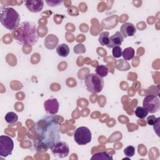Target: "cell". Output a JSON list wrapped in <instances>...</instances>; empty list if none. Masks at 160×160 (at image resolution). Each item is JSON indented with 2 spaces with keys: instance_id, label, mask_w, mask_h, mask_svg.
Segmentation results:
<instances>
[{
  "instance_id": "cell-1",
  "label": "cell",
  "mask_w": 160,
  "mask_h": 160,
  "mask_svg": "<svg viewBox=\"0 0 160 160\" xmlns=\"http://www.w3.org/2000/svg\"><path fill=\"white\" fill-rule=\"evenodd\" d=\"M59 117L47 116L39 120L34 126V131L42 145L46 148H51L61 141Z\"/></svg>"
},
{
  "instance_id": "cell-2",
  "label": "cell",
  "mask_w": 160,
  "mask_h": 160,
  "mask_svg": "<svg viewBox=\"0 0 160 160\" xmlns=\"http://www.w3.org/2000/svg\"><path fill=\"white\" fill-rule=\"evenodd\" d=\"M12 38L21 45L34 46L38 41L37 29L34 23L22 22L12 31Z\"/></svg>"
},
{
  "instance_id": "cell-3",
  "label": "cell",
  "mask_w": 160,
  "mask_h": 160,
  "mask_svg": "<svg viewBox=\"0 0 160 160\" xmlns=\"http://www.w3.org/2000/svg\"><path fill=\"white\" fill-rule=\"evenodd\" d=\"M0 21L4 28L12 31L20 24V16L12 8L1 7Z\"/></svg>"
},
{
  "instance_id": "cell-4",
  "label": "cell",
  "mask_w": 160,
  "mask_h": 160,
  "mask_svg": "<svg viewBox=\"0 0 160 160\" xmlns=\"http://www.w3.org/2000/svg\"><path fill=\"white\" fill-rule=\"evenodd\" d=\"M88 91L91 93H98L101 92L104 87V81L96 74H89L84 81Z\"/></svg>"
},
{
  "instance_id": "cell-5",
  "label": "cell",
  "mask_w": 160,
  "mask_h": 160,
  "mask_svg": "<svg viewBox=\"0 0 160 160\" xmlns=\"http://www.w3.org/2000/svg\"><path fill=\"white\" fill-rule=\"evenodd\" d=\"M74 139L78 144L86 145L91 141V132L87 127H79L74 132Z\"/></svg>"
},
{
  "instance_id": "cell-6",
  "label": "cell",
  "mask_w": 160,
  "mask_h": 160,
  "mask_svg": "<svg viewBox=\"0 0 160 160\" xmlns=\"http://www.w3.org/2000/svg\"><path fill=\"white\" fill-rule=\"evenodd\" d=\"M143 108L150 113L157 112L160 108V102L158 98L154 94L147 95L143 99Z\"/></svg>"
},
{
  "instance_id": "cell-7",
  "label": "cell",
  "mask_w": 160,
  "mask_h": 160,
  "mask_svg": "<svg viewBox=\"0 0 160 160\" xmlns=\"http://www.w3.org/2000/svg\"><path fill=\"white\" fill-rule=\"evenodd\" d=\"M14 148V142L11 138L8 136H0V156L7 157L12 154Z\"/></svg>"
},
{
  "instance_id": "cell-8",
  "label": "cell",
  "mask_w": 160,
  "mask_h": 160,
  "mask_svg": "<svg viewBox=\"0 0 160 160\" xmlns=\"http://www.w3.org/2000/svg\"><path fill=\"white\" fill-rule=\"evenodd\" d=\"M51 149L53 155L59 158H65L68 156L69 153V148L68 144L61 141L54 145Z\"/></svg>"
},
{
  "instance_id": "cell-9",
  "label": "cell",
  "mask_w": 160,
  "mask_h": 160,
  "mask_svg": "<svg viewBox=\"0 0 160 160\" xmlns=\"http://www.w3.org/2000/svg\"><path fill=\"white\" fill-rule=\"evenodd\" d=\"M44 108L47 113L54 115L58 113L59 108V104L57 99H48L44 101Z\"/></svg>"
},
{
  "instance_id": "cell-10",
  "label": "cell",
  "mask_w": 160,
  "mask_h": 160,
  "mask_svg": "<svg viewBox=\"0 0 160 160\" xmlns=\"http://www.w3.org/2000/svg\"><path fill=\"white\" fill-rule=\"evenodd\" d=\"M25 5L29 11L36 13L42 9L44 1L42 0H28L25 1Z\"/></svg>"
},
{
  "instance_id": "cell-11",
  "label": "cell",
  "mask_w": 160,
  "mask_h": 160,
  "mask_svg": "<svg viewBox=\"0 0 160 160\" xmlns=\"http://www.w3.org/2000/svg\"><path fill=\"white\" fill-rule=\"evenodd\" d=\"M120 31L123 37L127 38L128 36H134L136 32V28L133 24L131 22H125L121 25Z\"/></svg>"
},
{
  "instance_id": "cell-12",
  "label": "cell",
  "mask_w": 160,
  "mask_h": 160,
  "mask_svg": "<svg viewBox=\"0 0 160 160\" xmlns=\"http://www.w3.org/2000/svg\"><path fill=\"white\" fill-rule=\"evenodd\" d=\"M124 40V37L119 31H117L109 38V41L107 46L109 48H113L115 46H119Z\"/></svg>"
},
{
  "instance_id": "cell-13",
  "label": "cell",
  "mask_w": 160,
  "mask_h": 160,
  "mask_svg": "<svg viewBox=\"0 0 160 160\" xmlns=\"http://www.w3.org/2000/svg\"><path fill=\"white\" fill-rule=\"evenodd\" d=\"M58 38L54 34H49L44 39V46L49 49H53L58 45Z\"/></svg>"
},
{
  "instance_id": "cell-14",
  "label": "cell",
  "mask_w": 160,
  "mask_h": 160,
  "mask_svg": "<svg viewBox=\"0 0 160 160\" xmlns=\"http://www.w3.org/2000/svg\"><path fill=\"white\" fill-rule=\"evenodd\" d=\"M56 52L59 56L65 58L67 57L69 54V48L66 44L62 43L58 46Z\"/></svg>"
},
{
  "instance_id": "cell-15",
  "label": "cell",
  "mask_w": 160,
  "mask_h": 160,
  "mask_svg": "<svg viewBox=\"0 0 160 160\" xmlns=\"http://www.w3.org/2000/svg\"><path fill=\"white\" fill-rule=\"evenodd\" d=\"M91 160H112V156L109 155L106 152H101L94 154Z\"/></svg>"
},
{
  "instance_id": "cell-16",
  "label": "cell",
  "mask_w": 160,
  "mask_h": 160,
  "mask_svg": "<svg viewBox=\"0 0 160 160\" xmlns=\"http://www.w3.org/2000/svg\"><path fill=\"white\" fill-rule=\"evenodd\" d=\"M134 54H135L134 49L131 47H128V48H125L122 51V56L125 60L129 61V60L132 59L134 58Z\"/></svg>"
},
{
  "instance_id": "cell-17",
  "label": "cell",
  "mask_w": 160,
  "mask_h": 160,
  "mask_svg": "<svg viewBox=\"0 0 160 160\" xmlns=\"http://www.w3.org/2000/svg\"><path fill=\"white\" fill-rule=\"evenodd\" d=\"M5 121L8 124H14L18 120V116L16 113L14 112H8L4 117Z\"/></svg>"
},
{
  "instance_id": "cell-18",
  "label": "cell",
  "mask_w": 160,
  "mask_h": 160,
  "mask_svg": "<svg viewBox=\"0 0 160 160\" xmlns=\"http://www.w3.org/2000/svg\"><path fill=\"white\" fill-rule=\"evenodd\" d=\"M109 32L108 31L102 32L99 36V42L102 46H107L109 41Z\"/></svg>"
},
{
  "instance_id": "cell-19",
  "label": "cell",
  "mask_w": 160,
  "mask_h": 160,
  "mask_svg": "<svg viewBox=\"0 0 160 160\" xmlns=\"http://www.w3.org/2000/svg\"><path fill=\"white\" fill-rule=\"evenodd\" d=\"M109 70L106 66L105 65H99L96 68V73L97 75L101 78H104L108 74Z\"/></svg>"
},
{
  "instance_id": "cell-20",
  "label": "cell",
  "mask_w": 160,
  "mask_h": 160,
  "mask_svg": "<svg viewBox=\"0 0 160 160\" xmlns=\"http://www.w3.org/2000/svg\"><path fill=\"white\" fill-rule=\"evenodd\" d=\"M148 114V112L143 107L138 106L135 110V115L139 119L145 118Z\"/></svg>"
},
{
  "instance_id": "cell-21",
  "label": "cell",
  "mask_w": 160,
  "mask_h": 160,
  "mask_svg": "<svg viewBox=\"0 0 160 160\" xmlns=\"http://www.w3.org/2000/svg\"><path fill=\"white\" fill-rule=\"evenodd\" d=\"M124 153L125 156L131 158L135 154V148L132 146H128L124 149Z\"/></svg>"
},
{
  "instance_id": "cell-22",
  "label": "cell",
  "mask_w": 160,
  "mask_h": 160,
  "mask_svg": "<svg viewBox=\"0 0 160 160\" xmlns=\"http://www.w3.org/2000/svg\"><path fill=\"white\" fill-rule=\"evenodd\" d=\"M112 54L114 58H119L122 56V49L120 46H115L112 48Z\"/></svg>"
},
{
  "instance_id": "cell-23",
  "label": "cell",
  "mask_w": 160,
  "mask_h": 160,
  "mask_svg": "<svg viewBox=\"0 0 160 160\" xmlns=\"http://www.w3.org/2000/svg\"><path fill=\"white\" fill-rule=\"evenodd\" d=\"M158 118H156L154 115H151L147 118V122L149 125L153 126L156 122Z\"/></svg>"
},
{
  "instance_id": "cell-24",
  "label": "cell",
  "mask_w": 160,
  "mask_h": 160,
  "mask_svg": "<svg viewBox=\"0 0 160 160\" xmlns=\"http://www.w3.org/2000/svg\"><path fill=\"white\" fill-rule=\"evenodd\" d=\"M46 2L48 4L49 6H58L62 2V1H54V0H50V1H46Z\"/></svg>"
}]
</instances>
